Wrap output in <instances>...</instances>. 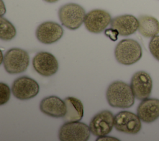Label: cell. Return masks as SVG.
<instances>
[{
	"label": "cell",
	"instance_id": "cell-1",
	"mask_svg": "<svg viewBox=\"0 0 159 141\" xmlns=\"http://www.w3.org/2000/svg\"><path fill=\"white\" fill-rule=\"evenodd\" d=\"M108 104L116 108H129L135 102V96L130 85L122 81H115L108 86L106 93Z\"/></svg>",
	"mask_w": 159,
	"mask_h": 141
},
{
	"label": "cell",
	"instance_id": "cell-2",
	"mask_svg": "<svg viewBox=\"0 0 159 141\" xmlns=\"http://www.w3.org/2000/svg\"><path fill=\"white\" fill-rule=\"evenodd\" d=\"M114 55L119 63L124 65H133L142 57V47L134 39H123L117 44Z\"/></svg>",
	"mask_w": 159,
	"mask_h": 141
},
{
	"label": "cell",
	"instance_id": "cell-3",
	"mask_svg": "<svg viewBox=\"0 0 159 141\" xmlns=\"http://www.w3.org/2000/svg\"><path fill=\"white\" fill-rule=\"evenodd\" d=\"M84 9L75 3H68L60 7L58 17L61 24L70 30L81 27L86 16Z\"/></svg>",
	"mask_w": 159,
	"mask_h": 141
},
{
	"label": "cell",
	"instance_id": "cell-4",
	"mask_svg": "<svg viewBox=\"0 0 159 141\" xmlns=\"http://www.w3.org/2000/svg\"><path fill=\"white\" fill-rule=\"evenodd\" d=\"M30 58L28 53L19 48L8 50L3 58L2 63L5 70L9 74H19L24 72L28 68Z\"/></svg>",
	"mask_w": 159,
	"mask_h": 141
},
{
	"label": "cell",
	"instance_id": "cell-5",
	"mask_svg": "<svg viewBox=\"0 0 159 141\" xmlns=\"http://www.w3.org/2000/svg\"><path fill=\"white\" fill-rule=\"evenodd\" d=\"M90 134L89 127L85 123L65 122L59 129L58 138L61 141H86Z\"/></svg>",
	"mask_w": 159,
	"mask_h": 141
},
{
	"label": "cell",
	"instance_id": "cell-6",
	"mask_svg": "<svg viewBox=\"0 0 159 141\" xmlns=\"http://www.w3.org/2000/svg\"><path fill=\"white\" fill-rule=\"evenodd\" d=\"M15 98L20 100H27L36 96L39 92L40 86L34 79L22 76L16 79L11 88Z\"/></svg>",
	"mask_w": 159,
	"mask_h": 141
},
{
	"label": "cell",
	"instance_id": "cell-7",
	"mask_svg": "<svg viewBox=\"0 0 159 141\" xmlns=\"http://www.w3.org/2000/svg\"><path fill=\"white\" fill-rule=\"evenodd\" d=\"M112 20L110 14L105 10L93 9L85 16L84 24L86 29L93 34H99L106 30Z\"/></svg>",
	"mask_w": 159,
	"mask_h": 141
},
{
	"label": "cell",
	"instance_id": "cell-8",
	"mask_svg": "<svg viewBox=\"0 0 159 141\" xmlns=\"http://www.w3.org/2000/svg\"><path fill=\"white\" fill-rule=\"evenodd\" d=\"M114 127L123 133L136 134L142 128L141 120L137 114L132 112L120 111L114 116Z\"/></svg>",
	"mask_w": 159,
	"mask_h": 141
},
{
	"label": "cell",
	"instance_id": "cell-9",
	"mask_svg": "<svg viewBox=\"0 0 159 141\" xmlns=\"http://www.w3.org/2000/svg\"><path fill=\"white\" fill-rule=\"evenodd\" d=\"M114 126V116L109 110H103L97 113L91 119L89 127L94 135L101 137L111 132Z\"/></svg>",
	"mask_w": 159,
	"mask_h": 141
},
{
	"label": "cell",
	"instance_id": "cell-10",
	"mask_svg": "<svg viewBox=\"0 0 159 141\" xmlns=\"http://www.w3.org/2000/svg\"><path fill=\"white\" fill-rule=\"evenodd\" d=\"M130 86L135 98L142 101L148 98L152 93V79L146 71H139L133 75Z\"/></svg>",
	"mask_w": 159,
	"mask_h": 141
},
{
	"label": "cell",
	"instance_id": "cell-11",
	"mask_svg": "<svg viewBox=\"0 0 159 141\" xmlns=\"http://www.w3.org/2000/svg\"><path fill=\"white\" fill-rule=\"evenodd\" d=\"M34 70L43 76H51L58 70V62L55 57L47 52L37 53L32 60Z\"/></svg>",
	"mask_w": 159,
	"mask_h": 141
},
{
	"label": "cell",
	"instance_id": "cell-12",
	"mask_svg": "<svg viewBox=\"0 0 159 141\" xmlns=\"http://www.w3.org/2000/svg\"><path fill=\"white\" fill-rule=\"evenodd\" d=\"M63 35L62 27L53 21H47L40 24L35 31L37 40L44 44L53 43L59 40Z\"/></svg>",
	"mask_w": 159,
	"mask_h": 141
},
{
	"label": "cell",
	"instance_id": "cell-13",
	"mask_svg": "<svg viewBox=\"0 0 159 141\" xmlns=\"http://www.w3.org/2000/svg\"><path fill=\"white\" fill-rule=\"evenodd\" d=\"M40 110L48 116L59 118L63 117L66 112V106L64 101L56 96L43 98L40 103Z\"/></svg>",
	"mask_w": 159,
	"mask_h": 141
},
{
	"label": "cell",
	"instance_id": "cell-14",
	"mask_svg": "<svg viewBox=\"0 0 159 141\" xmlns=\"http://www.w3.org/2000/svg\"><path fill=\"white\" fill-rule=\"evenodd\" d=\"M139 20L134 16L124 14L112 19L111 26L116 29L120 35L128 36L134 34L139 28Z\"/></svg>",
	"mask_w": 159,
	"mask_h": 141
},
{
	"label": "cell",
	"instance_id": "cell-15",
	"mask_svg": "<svg viewBox=\"0 0 159 141\" xmlns=\"http://www.w3.org/2000/svg\"><path fill=\"white\" fill-rule=\"evenodd\" d=\"M137 114L145 123H152L159 117V99L147 98L141 101L137 109Z\"/></svg>",
	"mask_w": 159,
	"mask_h": 141
},
{
	"label": "cell",
	"instance_id": "cell-16",
	"mask_svg": "<svg viewBox=\"0 0 159 141\" xmlns=\"http://www.w3.org/2000/svg\"><path fill=\"white\" fill-rule=\"evenodd\" d=\"M66 106V112L63 117L65 122L80 121L84 115L82 102L74 97H67L64 100Z\"/></svg>",
	"mask_w": 159,
	"mask_h": 141
},
{
	"label": "cell",
	"instance_id": "cell-17",
	"mask_svg": "<svg viewBox=\"0 0 159 141\" xmlns=\"http://www.w3.org/2000/svg\"><path fill=\"white\" fill-rule=\"evenodd\" d=\"M139 32L143 37L152 38L159 33V21L154 17L142 15L138 17Z\"/></svg>",
	"mask_w": 159,
	"mask_h": 141
},
{
	"label": "cell",
	"instance_id": "cell-18",
	"mask_svg": "<svg viewBox=\"0 0 159 141\" xmlns=\"http://www.w3.org/2000/svg\"><path fill=\"white\" fill-rule=\"evenodd\" d=\"M16 35V29L7 19L2 16L0 18V39L8 41L14 39Z\"/></svg>",
	"mask_w": 159,
	"mask_h": 141
},
{
	"label": "cell",
	"instance_id": "cell-19",
	"mask_svg": "<svg viewBox=\"0 0 159 141\" xmlns=\"http://www.w3.org/2000/svg\"><path fill=\"white\" fill-rule=\"evenodd\" d=\"M148 48L152 56L159 61V35H157L151 39L148 44Z\"/></svg>",
	"mask_w": 159,
	"mask_h": 141
},
{
	"label": "cell",
	"instance_id": "cell-20",
	"mask_svg": "<svg viewBox=\"0 0 159 141\" xmlns=\"http://www.w3.org/2000/svg\"><path fill=\"white\" fill-rule=\"evenodd\" d=\"M11 97V89L9 86L2 82L0 83V105L5 104L8 102Z\"/></svg>",
	"mask_w": 159,
	"mask_h": 141
},
{
	"label": "cell",
	"instance_id": "cell-21",
	"mask_svg": "<svg viewBox=\"0 0 159 141\" xmlns=\"http://www.w3.org/2000/svg\"><path fill=\"white\" fill-rule=\"evenodd\" d=\"M104 34L112 41H116L118 39V35H119V32L116 29H114L112 27L106 29L104 30Z\"/></svg>",
	"mask_w": 159,
	"mask_h": 141
},
{
	"label": "cell",
	"instance_id": "cell-22",
	"mask_svg": "<svg viewBox=\"0 0 159 141\" xmlns=\"http://www.w3.org/2000/svg\"><path fill=\"white\" fill-rule=\"evenodd\" d=\"M97 141H119L120 140L116 138V137H109V136H106V135H104V136H101V137H98V138L96 139Z\"/></svg>",
	"mask_w": 159,
	"mask_h": 141
},
{
	"label": "cell",
	"instance_id": "cell-23",
	"mask_svg": "<svg viewBox=\"0 0 159 141\" xmlns=\"http://www.w3.org/2000/svg\"><path fill=\"white\" fill-rule=\"evenodd\" d=\"M6 7L4 4L2 0H1V4H0V12H1V17L3 16V15L6 13Z\"/></svg>",
	"mask_w": 159,
	"mask_h": 141
},
{
	"label": "cell",
	"instance_id": "cell-24",
	"mask_svg": "<svg viewBox=\"0 0 159 141\" xmlns=\"http://www.w3.org/2000/svg\"><path fill=\"white\" fill-rule=\"evenodd\" d=\"M43 1H45V2H48V3H54L57 1H58V0H43Z\"/></svg>",
	"mask_w": 159,
	"mask_h": 141
}]
</instances>
